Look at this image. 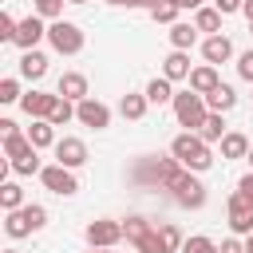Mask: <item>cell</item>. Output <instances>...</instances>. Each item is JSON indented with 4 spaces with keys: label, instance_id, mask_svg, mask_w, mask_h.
Masks as SVG:
<instances>
[{
    "label": "cell",
    "instance_id": "cell-39",
    "mask_svg": "<svg viewBox=\"0 0 253 253\" xmlns=\"http://www.w3.org/2000/svg\"><path fill=\"white\" fill-rule=\"evenodd\" d=\"M237 75H241V79H249V83H253V51H245V55H241V59H237Z\"/></svg>",
    "mask_w": 253,
    "mask_h": 253
},
{
    "label": "cell",
    "instance_id": "cell-28",
    "mask_svg": "<svg viewBox=\"0 0 253 253\" xmlns=\"http://www.w3.org/2000/svg\"><path fill=\"white\" fill-rule=\"evenodd\" d=\"M0 206H4V210H20V206H24V190H20L16 182H4V186H0Z\"/></svg>",
    "mask_w": 253,
    "mask_h": 253
},
{
    "label": "cell",
    "instance_id": "cell-20",
    "mask_svg": "<svg viewBox=\"0 0 253 253\" xmlns=\"http://www.w3.org/2000/svg\"><path fill=\"white\" fill-rule=\"evenodd\" d=\"M198 134H202L206 142H221V138L229 134V130H225V119H221V111H210V115H206V123L198 126Z\"/></svg>",
    "mask_w": 253,
    "mask_h": 253
},
{
    "label": "cell",
    "instance_id": "cell-9",
    "mask_svg": "<svg viewBox=\"0 0 253 253\" xmlns=\"http://www.w3.org/2000/svg\"><path fill=\"white\" fill-rule=\"evenodd\" d=\"M43 36H47L43 16H28V20H20V24H16V40H12V43H16L20 51H32V47H36Z\"/></svg>",
    "mask_w": 253,
    "mask_h": 253
},
{
    "label": "cell",
    "instance_id": "cell-12",
    "mask_svg": "<svg viewBox=\"0 0 253 253\" xmlns=\"http://www.w3.org/2000/svg\"><path fill=\"white\" fill-rule=\"evenodd\" d=\"M202 55H206V63H213V67H217V63H225V59L233 55V43H229L221 32H213V36L202 43Z\"/></svg>",
    "mask_w": 253,
    "mask_h": 253
},
{
    "label": "cell",
    "instance_id": "cell-5",
    "mask_svg": "<svg viewBox=\"0 0 253 253\" xmlns=\"http://www.w3.org/2000/svg\"><path fill=\"white\" fill-rule=\"evenodd\" d=\"M170 190H174V202L186 206V210H202V206H206V186H202L198 178H190V170H182V174L170 182Z\"/></svg>",
    "mask_w": 253,
    "mask_h": 253
},
{
    "label": "cell",
    "instance_id": "cell-30",
    "mask_svg": "<svg viewBox=\"0 0 253 253\" xmlns=\"http://www.w3.org/2000/svg\"><path fill=\"white\" fill-rule=\"evenodd\" d=\"M134 249L138 253H166V245H162V237H158V229H146L138 241H134Z\"/></svg>",
    "mask_w": 253,
    "mask_h": 253
},
{
    "label": "cell",
    "instance_id": "cell-13",
    "mask_svg": "<svg viewBox=\"0 0 253 253\" xmlns=\"http://www.w3.org/2000/svg\"><path fill=\"white\" fill-rule=\"evenodd\" d=\"M55 99L59 95H43V91H28L24 99H20V107L32 115V119H47L51 115V107H55Z\"/></svg>",
    "mask_w": 253,
    "mask_h": 253
},
{
    "label": "cell",
    "instance_id": "cell-44",
    "mask_svg": "<svg viewBox=\"0 0 253 253\" xmlns=\"http://www.w3.org/2000/svg\"><path fill=\"white\" fill-rule=\"evenodd\" d=\"M170 4H174V8H194V12L202 8V0H170Z\"/></svg>",
    "mask_w": 253,
    "mask_h": 253
},
{
    "label": "cell",
    "instance_id": "cell-21",
    "mask_svg": "<svg viewBox=\"0 0 253 253\" xmlns=\"http://www.w3.org/2000/svg\"><path fill=\"white\" fill-rule=\"evenodd\" d=\"M182 170H186V166H182V162H178L174 154H170V158H158V162H154V182L170 190V182H174V178H178Z\"/></svg>",
    "mask_w": 253,
    "mask_h": 253
},
{
    "label": "cell",
    "instance_id": "cell-10",
    "mask_svg": "<svg viewBox=\"0 0 253 253\" xmlns=\"http://www.w3.org/2000/svg\"><path fill=\"white\" fill-rule=\"evenodd\" d=\"M229 229L233 233H253V206L241 198V194H229Z\"/></svg>",
    "mask_w": 253,
    "mask_h": 253
},
{
    "label": "cell",
    "instance_id": "cell-16",
    "mask_svg": "<svg viewBox=\"0 0 253 253\" xmlns=\"http://www.w3.org/2000/svg\"><path fill=\"white\" fill-rule=\"evenodd\" d=\"M20 75H24V79H43V75H47V55L36 51V47L24 51V59H20Z\"/></svg>",
    "mask_w": 253,
    "mask_h": 253
},
{
    "label": "cell",
    "instance_id": "cell-36",
    "mask_svg": "<svg viewBox=\"0 0 253 253\" xmlns=\"http://www.w3.org/2000/svg\"><path fill=\"white\" fill-rule=\"evenodd\" d=\"M12 170H16V174H40V158H36V150L24 154V158H12Z\"/></svg>",
    "mask_w": 253,
    "mask_h": 253
},
{
    "label": "cell",
    "instance_id": "cell-42",
    "mask_svg": "<svg viewBox=\"0 0 253 253\" xmlns=\"http://www.w3.org/2000/svg\"><path fill=\"white\" fill-rule=\"evenodd\" d=\"M221 253H249V249H245L237 237H225V241H221Z\"/></svg>",
    "mask_w": 253,
    "mask_h": 253
},
{
    "label": "cell",
    "instance_id": "cell-38",
    "mask_svg": "<svg viewBox=\"0 0 253 253\" xmlns=\"http://www.w3.org/2000/svg\"><path fill=\"white\" fill-rule=\"evenodd\" d=\"M0 40H4V43L16 40V20H12L8 12H0Z\"/></svg>",
    "mask_w": 253,
    "mask_h": 253
},
{
    "label": "cell",
    "instance_id": "cell-23",
    "mask_svg": "<svg viewBox=\"0 0 253 253\" xmlns=\"http://www.w3.org/2000/svg\"><path fill=\"white\" fill-rule=\"evenodd\" d=\"M194 40H198V28H194V24H174V28H170V43H174L178 51L194 47Z\"/></svg>",
    "mask_w": 253,
    "mask_h": 253
},
{
    "label": "cell",
    "instance_id": "cell-6",
    "mask_svg": "<svg viewBox=\"0 0 253 253\" xmlns=\"http://www.w3.org/2000/svg\"><path fill=\"white\" fill-rule=\"evenodd\" d=\"M40 182H43L51 194H59V198H67V194H75V190H79V182H75L71 166H63V162H55V166H43V170H40Z\"/></svg>",
    "mask_w": 253,
    "mask_h": 253
},
{
    "label": "cell",
    "instance_id": "cell-52",
    "mask_svg": "<svg viewBox=\"0 0 253 253\" xmlns=\"http://www.w3.org/2000/svg\"><path fill=\"white\" fill-rule=\"evenodd\" d=\"M4 253H20V249H4Z\"/></svg>",
    "mask_w": 253,
    "mask_h": 253
},
{
    "label": "cell",
    "instance_id": "cell-17",
    "mask_svg": "<svg viewBox=\"0 0 253 253\" xmlns=\"http://www.w3.org/2000/svg\"><path fill=\"white\" fill-rule=\"evenodd\" d=\"M162 75H166V79H190V55L174 47V51L162 59Z\"/></svg>",
    "mask_w": 253,
    "mask_h": 253
},
{
    "label": "cell",
    "instance_id": "cell-37",
    "mask_svg": "<svg viewBox=\"0 0 253 253\" xmlns=\"http://www.w3.org/2000/svg\"><path fill=\"white\" fill-rule=\"evenodd\" d=\"M16 99H24L20 95V83L16 79H0V103H16Z\"/></svg>",
    "mask_w": 253,
    "mask_h": 253
},
{
    "label": "cell",
    "instance_id": "cell-19",
    "mask_svg": "<svg viewBox=\"0 0 253 253\" xmlns=\"http://www.w3.org/2000/svg\"><path fill=\"white\" fill-rule=\"evenodd\" d=\"M233 103H237V95H233V87H225V83H217V87L206 95V107H210V111H221V115L233 111Z\"/></svg>",
    "mask_w": 253,
    "mask_h": 253
},
{
    "label": "cell",
    "instance_id": "cell-25",
    "mask_svg": "<svg viewBox=\"0 0 253 253\" xmlns=\"http://www.w3.org/2000/svg\"><path fill=\"white\" fill-rule=\"evenodd\" d=\"M146 95H123L119 99V111H123V119H142L146 115Z\"/></svg>",
    "mask_w": 253,
    "mask_h": 253
},
{
    "label": "cell",
    "instance_id": "cell-29",
    "mask_svg": "<svg viewBox=\"0 0 253 253\" xmlns=\"http://www.w3.org/2000/svg\"><path fill=\"white\" fill-rule=\"evenodd\" d=\"M158 237H162V245H166V253H174V249H182V245H186V237H182V229H178V225H170V221H166V225H158Z\"/></svg>",
    "mask_w": 253,
    "mask_h": 253
},
{
    "label": "cell",
    "instance_id": "cell-22",
    "mask_svg": "<svg viewBox=\"0 0 253 253\" xmlns=\"http://www.w3.org/2000/svg\"><path fill=\"white\" fill-rule=\"evenodd\" d=\"M245 154H249V138L237 134V130H229L221 138V158H245Z\"/></svg>",
    "mask_w": 253,
    "mask_h": 253
},
{
    "label": "cell",
    "instance_id": "cell-4",
    "mask_svg": "<svg viewBox=\"0 0 253 253\" xmlns=\"http://www.w3.org/2000/svg\"><path fill=\"white\" fill-rule=\"evenodd\" d=\"M47 40H51V47H55L59 55H75V51H83V32H79V24H71V20H51Z\"/></svg>",
    "mask_w": 253,
    "mask_h": 253
},
{
    "label": "cell",
    "instance_id": "cell-41",
    "mask_svg": "<svg viewBox=\"0 0 253 253\" xmlns=\"http://www.w3.org/2000/svg\"><path fill=\"white\" fill-rule=\"evenodd\" d=\"M241 4H245V0H213V8H217L221 16H229V12H241Z\"/></svg>",
    "mask_w": 253,
    "mask_h": 253
},
{
    "label": "cell",
    "instance_id": "cell-27",
    "mask_svg": "<svg viewBox=\"0 0 253 253\" xmlns=\"http://www.w3.org/2000/svg\"><path fill=\"white\" fill-rule=\"evenodd\" d=\"M36 146H32V138L28 134H12V138H4V154H8V162L12 158H24V154H32Z\"/></svg>",
    "mask_w": 253,
    "mask_h": 253
},
{
    "label": "cell",
    "instance_id": "cell-7",
    "mask_svg": "<svg viewBox=\"0 0 253 253\" xmlns=\"http://www.w3.org/2000/svg\"><path fill=\"white\" fill-rule=\"evenodd\" d=\"M75 119L83 123V126H91V130H103V126H111V111L99 103V99H79L75 103Z\"/></svg>",
    "mask_w": 253,
    "mask_h": 253
},
{
    "label": "cell",
    "instance_id": "cell-47",
    "mask_svg": "<svg viewBox=\"0 0 253 253\" xmlns=\"http://www.w3.org/2000/svg\"><path fill=\"white\" fill-rule=\"evenodd\" d=\"M245 249H249V253H253V233H249V241H245Z\"/></svg>",
    "mask_w": 253,
    "mask_h": 253
},
{
    "label": "cell",
    "instance_id": "cell-51",
    "mask_svg": "<svg viewBox=\"0 0 253 253\" xmlns=\"http://www.w3.org/2000/svg\"><path fill=\"white\" fill-rule=\"evenodd\" d=\"M107 4H126V0H107Z\"/></svg>",
    "mask_w": 253,
    "mask_h": 253
},
{
    "label": "cell",
    "instance_id": "cell-15",
    "mask_svg": "<svg viewBox=\"0 0 253 253\" xmlns=\"http://www.w3.org/2000/svg\"><path fill=\"white\" fill-rule=\"evenodd\" d=\"M28 138H32V146H36V150H43V146H55V142H59V138H55V123H51V119H32Z\"/></svg>",
    "mask_w": 253,
    "mask_h": 253
},
{
    "label": "cell",
    "instance_id": "cell-53",
    "mask_svg": "<svg viewBox=\"0 0 253 253\" xmlns=\"http://www.w3.org/2000/svg\"><path fill=\"white\" fill-rule=\"evenodd\" d=\"M249 32H253V24H249Z\"/></svg>",
    "mask_w": 253,
    "mask_h": 253
},
{
    "label": "cell",
    "instance_id": "cell-45",
    "mask_svg": "<svg viewBox=\"0 0 253 253\" xmlns=\"http://www.w3.org/2000/svg\"><path fill=\"white\" fill-rule=\"evenodd\" d=\"M158 0H126V8H154Z\"/></svg>",
    "mask_w": 253,
    "mask_h": 253
},
{
    "label": "cell",
    "instance_id": "cell-43",
    "mask_svg": "<svg viewBox=\"0 0 253 253\" xmlns=\"http://www.w3.org/2000/svg\"><path fill=\"white\" fill-rule=\"evenodd\" d=\"M0 134H4V138H12V134H20V130H16V123H12V119H0Z\"/></svg>",
    "mask_w": 253,
    "mask_h": 253
},
{
    "label": "cell",
    "instance_id": "cell-8",
    "mask_svg": "<svg viewBox=\"0 0 253 253\" xmlns=\"http://www.w3.org/2000/svg\"><path fill=\"white\" fill-rule=\"evenodd\" d=\"M119 237H123V221L99 217V221H91V225H87V241H91L95 249H111Z\"/></svg>",
    "mask_w": 253,
    "mask_h": 253
},
{
    "label": "cell",
    "instance_id": "cell-48",
    "mask_svg": "<svg viewBox=\"0 0 253 253\" xmlns=\"http://www.w3.org/2000/svg\"><path fill=\"white\" fill-rule=\"evenodd\" d=\"M245 158H249V166H253V146H249V154H245Z\"/></svg>",
    "mask_w": 253,
    "mask_h": 253
},
{
    "label": "cell",
    "instance_id": "cell-35",
    "mask_svg": "<svg viewBox=\"0 0 253 253\" xmlns=\"http://www.w3.org/2000/svg\"><path fill=\"white\" fill-rule=\"evenodd\" d=\"M178 12H182V8H174L170 0H158V4L150 8V16H154L158 24H174V16H178Z\"/></svg>",
    "mask_w": 253,
    "mask_h": 253
},
{
    "label": "cell",
    "instance_id": "cell-3",
    "mask_svg": "<svg viewBox=\"0 0 253 253\" xmlns=\"http://www.w3.org/2000/svg\"><path fill=\"white\" fill-rule=\"evenodd\" d=\"M43 225H47V210L43 206H20V210H8V217H4V233L8 237H28V233H36Z\"/></svg>",
    "mask_w": 253,
    "mask_h": 253
},
{
    "label": "cell",
    "instance_id": "cell-14",
    "mask_svg": "<svg viewBox=\"0 0 253 253\" xmlns=\"http://www.w3.org/2000/svg\"><path fill=\"white\" fill-rule=\"evenodd\" d=\"M55 95H63V99H71V103L87 99V75H79V71L59 75V91H55Z\"/></svg>",
    "mask_w": 253,
    "mask_h": 253
},
{
    "label": "cell",
    "instance_id": "cell-46",
    "mask_svg": "<svg viewBox=\"0 0 253 253\" xmlns=\"http://www.w3.org/2000/svg\"><path fill=\"white\" fill-rule=\"evenodd\" d=\"M241 12H245V16H249V24H253V0H245V4H241Z\"/></svg>",
    "mask_w": 253,
    "mask_h": 253
},
{
    "label": "cell",
    "instance_id": "cell-32",
    "mask_svg": "<svg viewBox=\"0 0 253 253\" xmlns=\"http://www.w3.org/2000/svg\"><path fill=\"white\" fill-rule=\"evenodd\" d=\"M146 229H150V221H146V217H126V221H123V237H126L130 245H134Z\"/></svg>",
    "mask_w": 253,
    "mask_h": 253
},
{
    "label": "cell",
    "instance_id": "cell-40",
    "mask_svg": "<svg viewBox=\"0 0 253 253\" xmlns=\"http://www.w3.org/2000/svg\"><path fill=\"white\" fill-rule=\"evenodd\" d=\"M237 194H241V198H245V202L253 206V170H249V174H245V178L237 182Z\"/></svg>",
    "mask_w": 253,
    "mask_h": 253
},
{
    "label": "cell",
    "instance_id": "cell-1",
    "mask_svg": "<svg viewBox=\"0 0 253 253\" xmlns=\"http://www.w3.org/2000/svg\"><path fill=\"white\" fill-rule=\"evenodd\" d=\"M170 154L186 166V170H210L213 166V154H210V142L198 134V130H186L170 142Z\"/></svg>",
    "mask_w": 253,
    "mask_h": 253
},
{
    "label": "cell",
    "instance_id": "cell-49",
    "mask_svg": "<svg viewBox=\"0 0 253 253\" xmlns=\"http://www.w3.org/2000/svg\"><path fill=\"white\" fill-rule=\"evenodd\" d=\"M91 253H111V249H95V245H91Z\"/></svg>",
    "mask_w": 253,
    "mask_h": 253
},
{
    "label": "cell",
    "instance_id": "cell-31",
    "mask_svg": "<svg viewBox=\"0 0 253 253\" xmlns=\"http://www.w3.org/2000/svg\"><path fill=\"white\" fill-rule=\"evenodd\" d=\"M47 119H51V123H55V126H63V123H67V119H75V107H71V99H63V95H59V99H55V107H51V115H47Z\"/></svg>",
    "mask_w": 253,
    "mask_h": 253
},
{
    "label": "cell",
    "instance_id": "cell-34",
    "mask_svg": "<svg viewBox=\"0 0 253 253\" xmlns=\"http://www.w3.org/2000/svg\"><path fill=\"white\" fill-rule=\"evenodd\" d=\"M182 253H221V245H217V241H210V237H186Z\"/></svg>",
    "mask_w": 253,
    "mask_h": 253
},
{
    "label": "cell",
    "instance_id": "cell-11",
    "mask_svg": "<svg viewBox=\"0 0 253 253\" xmlns=\"http://www.w3.org/2000/svg\"><path fill=\"white\" fill-rule=\"evenodd\" d=\"M55 162H63V166H83L87 162V146H83V138H59L55 142Z\"/></svg>",
    "mask_w": 253,
    "mask_h": 253
},
{
    "label": "cell",
    "instance_id": "cell-50",
    "mask_svg": "<svg viewBox=\"0 0 253 253\" xmlns=\"http://www.w3.org/2000/svg\"><path fill=\"white\" fill-rule=\"evenodd\" d=\"M67 4H87V0H67Z\"/></svg>",
    "mask_w": 253,
    "mask_h": 253
},
{
    "label": "cell",
    "instance_id": "cell-2",
    "mask_svg": "<svg viewBox=\"0 0 253 253\" xmlns=\"http://www.w3.org/2000/svg\"><path fill=\"white\" fill-rule=\"evenodd\" d=\"M206 115H210V107H206V95H198L194 87L174 95V119H178L186 130H198V126L206 123Z\"/></svg>",
    "mask_w": 253,
    "mask_h": 253
},
{
    "label": "cell",
    "instance_id": "cell-33",
    "mask_svg": "<svg viewBox=\"0 0 253 253\" xmlns=\"http://www.w3.org/2000/svg\"><path fill=\"white\" fill-rule=\"evenodd\" d=\"M32 4H36V16H43V20H59L67 0H32Z\"/></svg>",
    "mask_w": 253,
    "mask_h": 253
},
{
    "label": "cell",
    "instance_id": "cell-26",
    "mask_svg": "<svg viewBox=\"0 0 253 253\" xmlns=\"http://www.w3.org/2000/svg\"><path fill=\"white\" fill-rule=\"evenodd\" d=\"M194 28L198 32H217L221 28V12L217 8H198L194 12Z\"/></svg>",
    "mask_w": 253,
    "mask_h": 253
},
{
    "label": "cell",
    "instance_id": "cell-18",
    "mask_svg": "<svg viewBox=\"0 0 253 253\" xmlns=\"http://www.w3.org/2000/svg\"><path fill=\"white\" fill-rule=\"evenodd\" d=\"M217 83H221V79H217V67H213V63H206V67H194V71H190V87H194L198 95H210Z\"/></svg>",
    "mask_w": 253,
    "mask_h": 253
},
{
    "label": "cell",
    "instance_id": "cell-24",
    "mask_svg": "<svg viewBox=\"0 0 253 253\" xmlns=\"http://www.w3.org/2000/svg\"><path fill=\"white\" fill-rule=\"evenodd\" d=\"M146 99H150V103H158V107H162V103H174L170 79H166V75H162V79H150V83H146Z\"/></svg>",
    "mask_w": 253,
    "mask_h": 253
}]
</instances>
